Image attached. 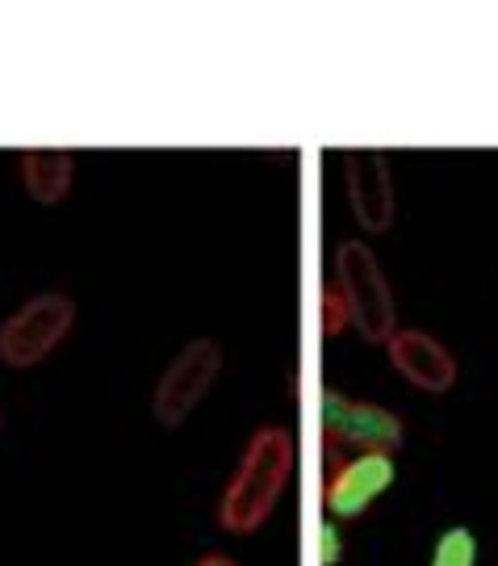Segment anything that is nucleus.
<instances>
[{
	"instance_id": "f257e3e1",
	"label": "nucleus",
	"mask_w": 498,
	"mask_h": 566,
	"mask_svg": "<svg viewBox=\"0 0 498 566\" xmlns=\"http://www.w3.org/2000/svg\"><path fill=\"white\" fill-rule=\"evenodd\" d=\"M294 432L280 424H264L247 437V446L240 453L235 474L226 479L219 500V525L226 533H256L273 512H277L285 486L294 479Z\"/></svg>"
},
{
	"instance_id": "f03ea898",
	"label": "nucleus",
	"mask_w": 498,
	"mask_h": 566,
	"mask_svg": "<svg viewBox=\"0 0 498 566\" xmlns=\"http://www.w3.org/2000/svg\"><path fill=\"white\" fill-rule=\"evenodd\" d=\"M336 290L348 303V319L364 340L385 344L399 332V298L381 269L378 252L364 240H343L336 248Z\"/></svg>"
},
{
	"instance_id": "7ed1b4c3",
	"label": "nucleus",
	"mask_w": 498,
	"mask_h": 566,
	"mask_svg": "<svg viewBox=\"0 0 498 566\" xmlns=\"http://www.w3.org/2000/svg\"><path fill=\"white\" fill-rule=\"evenodd\" d=\"M76 327V298L63 290H42L0 324V365L34 369L60 348Z\"/></svg>"
},
{
	"instance_id": "20e7f679",
	"label": "nucleus",
	"mask_w": 498,
	"mask_h": 566,
	"mask_svg": "<svg viewBox=\"0 0 498 566\" xmlns=\"http://www.w3.org/2000/svg\"><path fill=\"white\" fill-rule=\"evenodd\" d=\"M222 374V344L214 336H198V340L180 344V353L163 365L151 390V416L163 428H180L214 390Z\"/></svg>"
},
{
	"instance_id": "39448f33",
	"label": "nucleus",
	"mask_w": 498,
	"mask_h": 566,
	"mask_svg": "<svg viewBox=\"0 0 498 566\" xmlns=\"http://www.w3.org/2000/svg\"><path fill=\"white\" fill-rule=\"evenodd\" d=\"M322 446L331 449V458L348 453H394L402 449V420L381 403H364L343 390H322L319 403Z\"/></svg>"
},
{
	"instance_id": "423d86ee",
	"label": "nucleus",
	"mask_w": 498,
	"mask_h": 566,
	"mask_svg": "<svg viewBox=\"0 0 498 566\" xmlns=\"http://www.w3.org/2000/svg\"><path fill=\"white\" fill-rule=\"evenodd\" d=\"M394 479H399L394 453H348V458H336V465L322 479V512L331 521H357L394 486Z\"/></svg>"
},
{
	"instance_id": "0eeeda50",
	"label": "nucleus",
	"mask_w": 498,
	"mask_h": 566,
	"mask_svg": "<svg viewBox=\"0 0 498 566\" xmlns=\"http://www.w3.org/2000/svg\"><path fill=\"white\" fill-rule=\"evenodd\" d=\"M343 189H348V210L364 235H381L394 227L399 214V189L390 160L373 147H357L343 156Z\"/></svg>"
},
{
	"instance_id": "6e6552de",
	"label": "nucleus",
	"mask_w": 498,
	"mask_h": 566,
	"mask_svg": "<svg viewBox=\"0 0 498 566\" xmlns=\"http://www.w3.org/2000/svg\"><path fill=\"white\" fill-rule=\"evenodd\" d=\"M385 357L394 365V374L406 378L415 390L444 395V390L457 386V357L432 332H423V327H399L385 340Z\"/></svg>"
},
{
	"instance_id": "1a4fd4ad",
	"label": "nucleus",
	"mask_w": 498,
	"mask_h": 566,
	"mask_svg": "<svg viewBox=\"0 0 498 566\" xmlns=\"http://www.w3.org/2000/svg\"><path fill=\"white\" fill-rule=\"evenodd\" d=\"M21 185L39 206H60L76 181V151L67 147H30L18 156Z\"/></svg>"
},
{
	"instance_id": "9d476101",
	"label": "nucleus",
	"mask_w": 498,
	"mask_h": 566,
	"mask_svg": "<svg viewBox=\"0 0 498 566\" xmlns=\"http://www.w3.org/2000/svg\"><path fill=\"white\" fill-rule=\"evenodd\" d=\"M427 566H478V537H474V528H444L436 537V546H432V563Z\"/></svg>"
},
{
	"instance_id": "9b49d317",
	"label": "nucleus",
	"mask_w": 498,
	"mask_h": 566,
	"mask_svg": "<svg viewBox=\"0 0 498 566\" xmlns=\"http://www.w3.org/2000/svg\"><path fill=\"white\" fill-rule=\"evenodd\" d=\"M319 327H322V336H327V340H331V336H343V332L352 327V319H348V303H343V294L336 290V282L322 285Z\"/></svg>"
},
{
	"instance_id": "f8f14e48",
	"label": "nucleus",
	"mask_w": 498,
	"mask_h": 566,
	"mask_svg": "<svg viewBox=\"0 0 498 566\" xmlns=\"http://www.w3.org/2000/svg\"><path fill=\"white\" fill-rule=\"evenodd\" d=\"M343 558V537H339V525L327 516L319 525V566H339Z\"/></svg>"
},
{
	"instance_id": "ddd939ff",
	"label": "nucleus",
	"mask_w": 498,
	"mask_h": 566,
	"mask_svg": "<svg viewBox=\"0 0 498 566\" xmlns=\"http://www.w3.org/2000/svg\"><path fill=\"white\" fill-rule=\"evenodd\" d=\"M193 566H240V563H235L231 554H219V549H210V554H201Z\"/></svg>"
}]
</instances>
